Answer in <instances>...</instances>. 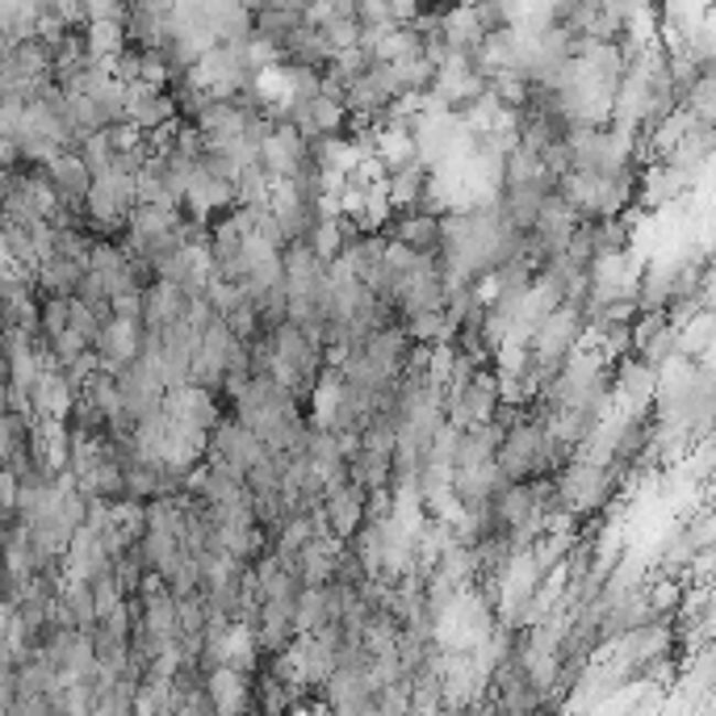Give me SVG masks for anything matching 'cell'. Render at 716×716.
Returning a JSON list of instances; mask_svg holds the SVG:
<instances>
[{"mask_svg":"<svg viewBox=\"0 0 716 716\" xmlns=\"http://www.w3.org/2000/svg\"><path fill=\"white\" fill-rule=\"evenodd\" d=\"M574 332H578V315L574 311H553V315L536 327V369H545L553 373V365H562V357L569 352V344H574Z\"/></svg>","mask_w":716,"mask_h":716,"instance_id":"1","label":"cell"},{"mask_svg":"<svg viewBox=\"0 0 716 716\" xmlns=\"http://www.w3.org/2000/svg\"><path fill=\"white\" fill-rule=\"evenodd\" d=\"M365 516V490L357 482H339L336 490H327V503H323V520L336 536H352Z\"/></svg>","mask_w":716,"mask_h":716,"instance_id":"2","label":"cell"},{"mask_svg":"<svg viewBox=\"0 0 716 716\" xmlns=\"http://www.w3.org/2000/svg\"><path fill=\"white\" fill-rule=\"evenodd\" d=\"M46 176H51V189L59 193V197H85L88 185H93V172L85 169V160L76 151H59L46 164Z\"/></svg>","mask_w":716,"mask_h":716,"instance_id":"3","label":"cell"},{"mask_svg":"<svg viewBox=\"0 0 716 716\" xmlns=\"http://www.w3.org/2000/svg\"><path fill=\"white\" fill-rule=\"evenodd\" d=\"M436 239H441V218L436 214H411V218H402L399 231H394V243L415 256L427 252Z\"/></svg>","mask_w":716,"mask_h":716,"instance_id":"4","label":"cell"},{"mask_svg":"<svg viewBox=\"0 0 716 716\" xmlns=\"http://www.w3.org/2000/svg\"><path fill=\"white\" fill-rule=\"evenodd\" d=\"M39 327L46 332V339L64 336L67 332V297H46L39 306Z\"/></svg>","mask_w":716,"mask_h":716,"instance_id":"5","label":"cell"},{"mask_svg":"<svg viewBox=\"0 0 716 716\" xmlns=\"http://www.w3.org/2000/svg\"><path fill=\"white\" fill-rule=\"evenodd\" d=\"M708 344V315H695L687 327H683V336H679V352L687 357V352H699Z\"/></svg>","mask_w":716,"mask_h":716,"instance_id":"6","label":"cell"},{"mask_svg":"<svg viewBox=\"0 0 716 716\" xmlns=\"http://www.w3.org/2000/svg\"><path fill=\"white\" fill-rule=\"evenodd\" d=\"M18 490H22V478L13 465H0V511H13L18 507Z\"/></svg>","mask_w":716,"mask_h":716,"instance_id":"7","label":"cell"}]
</instances>
